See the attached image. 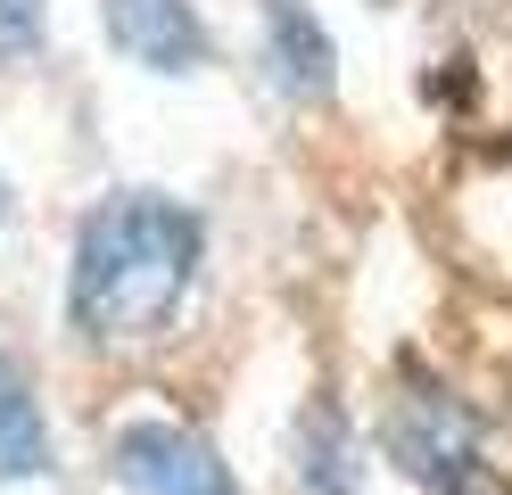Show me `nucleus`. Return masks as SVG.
<instances>
[{
	"mask_svg": "<svg viewBox=\"0 0 512 495\" xmlns=\"http://www.w3.org/2000/svg\"><path fill=\"white\" fill-rule=\"evenodd\" d=\"M207 231L190 207L157 190H116L83 215L75 264H67V322L91 347H133L174 322V306L199 281Z\"/></svg>",
	"mask_w": 512,
	"mask_h": 495,
	"instance_id": "1",
	"label": "nucleus"
},
{
	"mask_svg": "<svg viewBox=\"0 0 512 495\" xmlns=\"http://www.w3.org/2000/svg\"><path fill=\"white\" fill-rule=\"evenodd\" d=\"M116 479L133 495H240L232 462L182 421H124L116 429Z\"/></svg>",
	"mask_w": 512,
	"mask_h": 495,
	"instance_id": "2",
	"label": "nucleus"
},
{
	"mask_svg": "<svg viewBox=\"0 0 512 495\" xmlns=\"http://www.w3.org/2000/svg\"><path fill=\"white\" fill-rule=\"evenodd\" d=\"M397 462L413 479H422V495H438V487H471V454H479V438H471V421H463V405L455 396H405L397 405Z\"/></svg>",
	"mask_w": 512,
	"mask_h": 495,
	"instance_id": "3",
	"label": "nucleus"
},
{
	"mask_svg": "<svg viewBox=\"0 0 512 495\" xmlns=\"http://www.w3.org/2000/svg\"><path fill=\"white\" fill-rule=\"evenodd\" d=\"M108 33L124 58L157 66V75H190L207 58V25L190 0H108Z\"/></svg>",
	"mask_w": 512,
	"mask_h": 495,
	"instance_id": "4",
	"label": "nucleus"
},
{
	"mask_svg": "<svg viewBox=\"0 0 512 495\" xmlns=\"http://www.w3.org/2000/svg\"><path fill=\"white\" fill-rule=\"evenodd\" d=\"M265 75L290 99H314L331 83V33L314 25L306 0H273V9H265Z\"/></svg>",
	"mask_w": 512,
	"mask_h": 495,
	"instance_id": "5",
	"label": "nucleus"
},
{
	"mask_svg": "<svg viewBox=\"0 0 512 495\" xmlns=\"http://www.w3.org/2000/svg\"><path fill=\"white\" fill-rule=\"evenodd\" d=\"M42 471H50L42 405H34V388H25V372L0 355V487H9V479H42Z\"/></svg>",
	"mask_w": 512,
	"mask_h": 495,
	"instance_id": "6",
	"label": "nucleus"
},
{
	"mask_svg": "<svg viewBox=\"0 0 512 495\" xmlns=\"http://www.w3.org/2000/svg\"><path fill=\"white\" fill-rule=\"evenodd\" d=\"M298 487L306 495H356V462H347V421L323 405V413H306L298 429Z\"/></svg>",
	"mask_w": 512,
	"mask_h": 495,
	"instance_id": "7",
	"label": "nucleus"
},
{
	"mask_svg": "<svg viewBox=\"0 0 512 495\" xmlns=\"http://www.w3.org/2000/svg\"><path fill=\"white\" fill-rule=\"evenodd\" d=\"M42 42V0H0V66Z\"/></svg>",
	"mask_w": 512,
	"mask_h": 495,
	"instance_id": "8",
	"label": "nucleus"
},
{
	"mask_svg": "<svg viewBox=\"0 0 512 495\" xmlns=\"http://www.w3.org/2000/svg\"><path fill=\"white\" fill-rule=\"evenodd\" d=\"M438 495H471V487H438Z\"/></svg>",
	"mask_w": 512,
	"mask_h": 495,
	"instance_id": "9",
	"label": "nucleus"
}]
</instances>
